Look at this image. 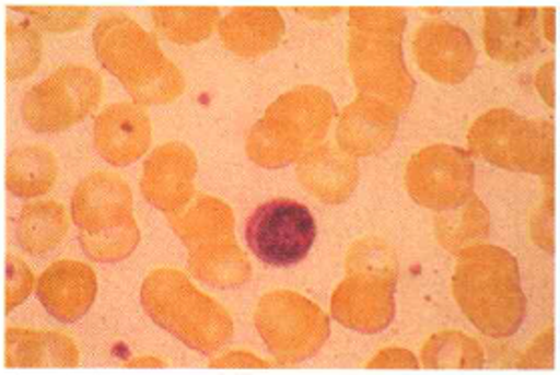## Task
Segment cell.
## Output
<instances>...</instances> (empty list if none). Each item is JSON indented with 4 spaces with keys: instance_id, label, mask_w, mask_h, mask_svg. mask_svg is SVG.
<instances>
[{
    "instance_id": "obj_23",
    "label": "cell",
    "mask_w": 560,
    "mask_h": 375,
    "mask_svg": "<svg viewBox=\"0 0 560 375\" xmlns=\"http://www.w3.org/2000/svg\"><path fill=\"white\" fill-rule=\"evenodd\" d=\"M16 11H23L31 16H35L38 23L47 26L50 33H65V31H74L77 26L83 25L86 19L85 9H33V7H14Z\"/></svg>"
},
{
    "instance_id": "obj_2",
    "label": "cell",
    "mask_w": 560,
    "mask_h": 375,
    "mask_svg": "<svg viewBox=\"0 0 560 375\" xmlns=\"http://www.w3.org/2000/svg\"><path fill=\"white\" fill-rule=\"evenodd\" d=\"M95 49L129 93L141 103H163L179 95L182 74L165 61L155 38L125 16H107L95 31Z\"/></svg>"
},
{
    "instance_id": "obj_24",
    "label": "cell",
    "mask_w": 560,
    "mask_h": 375,
    "mask_svg": "<svg viewBox=\"0 0 560 375\" xmlns=\"http://www.w3.org/2000/svg\"><path fill=\"white\" fill-rule=\"evenodd\" d=\"M33 290L31 269L14 255L7 261V312H13L19 303L25 302Z\"/></svg>"
},
{
    "instance_id": "obj_16",
    "label": "cell",
    "mask_w": 560,
    "mask_h": 375,
    "mask_svg": "<svg viewBox=\"0 0 560 375\" xmlns=\"http://www.w3.org/2000/svg\"><path fill=\"white\" fill-rule=\"evenodd\" d=\"M196 159L182 145L161 147L147 161L143 194L163 211L185 206L191 195Z\"/></svg>"
},
{
    "instance_id": "obj_15",
    "label": "cell",
    "mask_w": 560,
    "mask_h": 375,
    "mask_svg": "<svg viewBox=\"0 0 560 375\" xmlns=\"http://www.w3.org/2000/svg\"><path fill=\"white\" fill-rule=\"evenodd\" d=\"M151 127L145 113L133 105H113L98 115L95 145L110 165H129L149 147Z\"/></svg>"
},
{
    "instance_id": "obj_17",
    "label": "cell",
    "mask_w": 560,
    "mask_h": 375,
    "mask_svg": "<svg viewBox=\"0 0 560 375\" xmlns=\"http://www.w3.org/2000/svg\"><path fill=\"white\" fill-rule=\"evenodd\" d=\"M281 33L283 21L276 11H237L221 25L225 45L245 57H256L276 47Z\"/></svg>"
},
{
    "instance_id": "obj_6",
    "label": "cell",
    "mask_w": 560,
    "mask_h": 375,
    "mask_svg": "<svg viewBox=\"0 0 560 375\" xmlns=\"http://www.w3.org/2000/svg\"><path fill=\"white\" fill-rule=\"evenodd\" d=\"M378 242H365L353 249L348 259L350 278L341 283L331 300V314L341 326L364 333H376L388 327L394 317L396 257L390 249L382 251Z\"/></svg>"
},
{
    "instance_id": "obj_5",
    "label": "cell",
    "mask_w": 560,
    "mask_h": 375,
    "mask_svg": "<svg viewBox=\"0 0 560 375\" xmlns=\"http://www.w3.org/2000/svg\"><path fill=\"white\" fill-rule=\"evenodd\" d=\"M73 221L85 254L95 261H119L139 243L131 218V194L119 177L95 173L77 187Z\"/></svg>"
},
{
    "instance_id": "obj_4",
    "label": "cell",
    "mask_w": 560,
    "mask_h": 375,
    "mask_svg": "<svg viewBox=\"0 0 560 375\" xmlns=\"http://www.w3.org/2000/svg\"><path fill=\"white\" fill-rule=\"evenodd\" d=\"M406 19L400 11H352L350 65L358 89L365 95L388 98V85L396 105L404 110L415 93V81L402 61V28Z\"/></svg>"
},
{
    "instance_id": "obj_7",
    "label": "cell",
    "mask_w": 560,
    "mask_h": 375,
    "mask_svg": "<svg viewBox=\"0 0 560 375\" xmlns=\"http://www.w3.org/2000/svg\"><path fill=\"white\" fill-rule=\"evenodd\" d=\"M334 117L331 98L319 89H300L280 98L247 141V153L259 165H288L324 134Z\"/></svg>"
},
{
    "instance_id": "obj_12",
    "label": "cell",
    "mask_w": 560,
    "mask_h": 375,
    "mask_svg": "<svg viewBox=\"0 0 560 375\" xmlns=\"http://www.w3.org/2000/svg\"><path fill=\"white\" fill-rule=\"evenodd\" d=\"M95 295L97 278L93 269L74 259L55 261L37 283L38 302L61 324H74L85 317Z\"/></svg>"
},
{
    "instance_id": "obj_19",
    "label": "cell",
    "mask_w": 560,
    "mask_h": 375,
    "mask_svg": "<svg viewBox=\"0 0 560 375\" xmlns=\"http://www.w3.org/2000/svg\"><path fill=\"white\" fill-rule=\"evenodd\" d=\"M69 227L67 213L59 203L26 206L16 219V243L31 255H47L61 243Z\"/></svg>"
},
{
    "instance_id": "obj_21",
    "label": "cell",
    "mask_w": 560,
    "mask_h": 375,
    "mask_svg": "<svg viewBox=\"0 0 560 375\" xmlns=\"http://www.w3.org/2000/svg\"><path fill=\"white\" fill-rule=\"evenodd\" d=\"M218 19V11L211 9V11H185V9H167V11H158L155 13V21L161 26V31L171 38V40H177V43H185V35H187V28L185 26H191V31L196 33L197 38L209 37L211 33V26Z\"/></svg>"
},
{
    "instance_id": "obj_14",
    "label": "cell",
    "mask_w": 560,
    "mask_h": 375,
    "mask_svg": "<svg viewBox=\"0 0 560 375\" xmlns=\"http://www.w3.org/2000/svg\"><path fill=\"white\" fill-rule=\"evenodd\" d=\"M494 117L504 134H509V143H480L472 145V151L506 169L538 173L542 163H550V137L542 139L536 122L524 121L504 110L494 113Z\"/></svg>"
},
{
    "instance_id": "obj_11",
    "label": "cell",
    "mask_w": 560,
    "mask_h": 375,
    "mask_svg": "<svg viewBox=\"0 0 560 375\" xmlns=\"http://www.w3.org/2000/svg\"><path fill=\"white\" fill-rule=\"evenodd\" d=\"M475 167L463 149L436 145L420 151L406 173L408 194L420 206L448 211L470 199Z\"/></svg>"
},
{
    "instance_id": "obj_10",
    "label": "cell",
    "mask_w": 560,
    "mask_h": 375,
    "mask_svg": "<svg viewBox=\"0 0 560 375\" xmlns=\"http://www.w3.org/2000/svg\"><path fill=\"white\" fill-rule=\"evenodd\" d=\"M257 329L281 363L302 362L328 338V317L316 305L290 291L266 295L256 317Z\"/></svg>"
},
{
    "instance_id": "obj_13",
    "label": "cell",
    "mask_w": 560,
    "mask_h": 375,
    "mask_svg": "<svg viewBox=\"0 0 560 375\" xmlns=\"http://www.w3.org/2000/svg\"><path fill=\"white\" fill-rule=\"evenodd\" d=\"M415 50L420 69L444 83L464 81L476 59V50L463 28L439 21L420 26Z\"/></svg>"
},
{
    "instance_id": "obj_22",
    "label": "cell",
    "mask_w": 560,
    "mask_h": 375,
    "mask_svg": "<svg viewBox=\"0 0 560 375\" xmlns=\"http://www.w3.org/2000/svg\"><path fill=\"white\" fill-rule=\"evenodd\" d=\"M21 45L23 43L19 38V33L11 25V28H9V79H13V81L33 73V69L37 67L38 55H40V38L33 31V26L28 31L25 47H21Z\"/></svg>"
},
{
    "instance_id": "obj_8",
    "label": "cell",
    "mask_w": 560,
    "mask_h": 375,
    "mask_svg": "<svg viewBox=\"0 0 560 375\" xmlns=\"http://www.w3.org/2000/svg\"><path fill=\"white\" fill-rule=\"evenodd\" d=\"M101 97V79L81 65H67L23 97V119L37 133H61L83 121Z\"/></svg>"
},
{
    "instance_id": "obj_1",
    "label": "cell",
    "mask_w": 560,
    "mask_h": 375,
    "mask_svg": "<svg viewBox=\"0 0 560 375\" xmlns=\"http://www.w3.org/2000/svg\"><path fill=\"white\" fill-rule=\"evenodd\" d=\"M454 297L490 338H509L524 321L526 300L518 263L499 247L466 249L454 273Z\"/></svg>"
},
{
    "instance_id": "obj_20",
    "label": "cell",
    "mask_w": 560,
    "mask_h": 375,
    "mask_svg": "<svg viewBox=\"0 0 560 375\" xmlns=\"http://www.w3.org/2000/svg\"><path fill=\"white\" fill-rule=\"evenodd\" d=\"M57 179V161L45 147H21L7 163V187L21 199L49 194Z\"/></svg>"
},
{
    "instance_id": "obj_9",
    "label": "cell",
    "mask_w": 560,
    "mask_h": 375,
    "mask_svg": "<svg viewBox=\"0 0 560 375\" xmlns=\"http://www.w3.org/2000/svg\"><path fill=\"white\" fill-rule=\"evenodd\" d=\"M316 219L307 207L292 199H271L247 219L245 242L266 266L300 263L316 243Z\"/></svg>"
},
{
    "instance_id": "obj_18",
    "label": "cell",
    "mask_w": 560,
    "mask_h": 375,
    "mask_svg": "<svg viewBox=\"0 0 560 375\" xmlns=\"http://www.w3.org/2000/svg\"><path fill=\"white\" fill-rule=\"evenodd\" d=\"M7 333L9 365H74L79 362L73 341L61 333L21 329H9Z\"/></svg>"
},
{
    "instance_id": "obj_3",
    "label": "cell",
    "mask_w": 560,
    "mask_h": 375,
    "mask_svg": "<svg viewBox=\"0 0 560 375\" xmlns=\"http://www.w3.org/2000/svg\"><path fill=\"white\" fill-rule=\"evenodd\" d=\"M143 307L151 319L182 339L191 350H220L232 338L230 315L183 278L179 271L161 269L143 285Z\"/></svg>"
}]
</instances>
